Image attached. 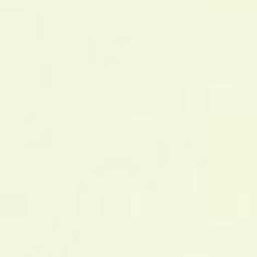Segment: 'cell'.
<instances>
[]
</instances>
